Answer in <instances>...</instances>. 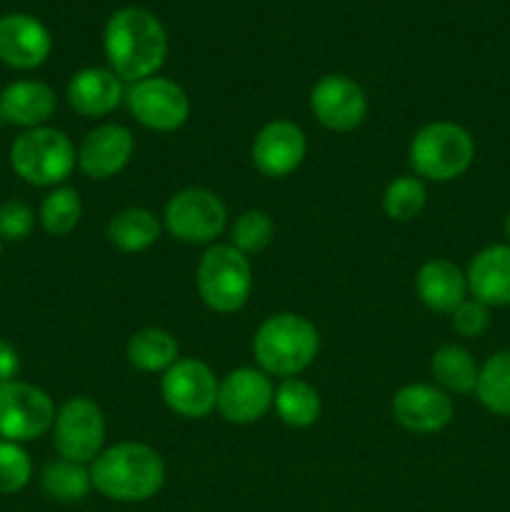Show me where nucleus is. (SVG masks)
<instances>
[{"mask_svg": "<svg viewBox=\"0 0 510 512\" xmlns=\"http://www.w3.org/2000/svg\"><path fill=\"white\" fill-rule=\"evenodd\" d=\"M103 45L108 68L130 85L153 78L168 58V35L163 23L150 10L135 5L110 15Z\"/></svg>", "mask_w": 510, "mask_h": 512, "instance_id": "obj_1", "label": "nucleus"}, {"mask_svg": "<svg viewBox=\"0 0 510 512\" xmlns=\"http://www.w3.org/2000/svg\"><path fill=\"white\" fill-rule=\"evenodd\" d=\"M90 480L103 498L115 503H145L165 483V463L145 443H118L90 463Z\"/></svg>", "mask_w": 510, "mask_h": 512, "instance_id": "obj_2", "label": "nucleus"}, {"mask_svg": "<svg viewBox=\"0 0 510 512\" xmlns=\"http://www.w3.org/2000/svg\"><path fill=\"white\" fill-rule=\"evenodd\" d=\"M318 350V328L298 313L270 315L253 335L255 363L270 378H298L315 363Z\"/></svg>", "mask_w": 510, "mask_h": 512, "instance_id": "obj_3", "label": "nucleus"}, {"mask_svg": "<svg viewBox=\"0 0 510 512\" xmlns=\"http://www.w3.org/2000/svg\"><path fill=\"white\" fill-rule=\"evenodd\" d=\"M475 160V140L463 125L438 120L428 123L413 135L408 148V163L413 175L433 183H450L460 178Z\"/></svg>", "mask_w": 510, "mask_h": 512, "instance_id": "obj_4", "label": "nucleus"}, {"mask_svg": "<svg viewBox=\"0 0 510 512\" xmlns=\"http://www.w3.org/2000/svg\"><path fill=\"white\" fill-rule=\"evenodd\" d=\"M78 163V150L73 140L58 128L23 130L10 145V168L18 178L35 188H58Z\"/></svg>", "mask_w": 510, "mask_h": 512, "instance_id": "obj_5", "label": "nucleus"}, {"mask_svg": "<svg viewBox=\"0 0 510 512\" xmlns=\"http://www.w3.org/2000/svg\"><path fill=\"white\" fill-rule=\"evenodd\" d=\"M195 288L213 313H238L253 293V265L230 243L210 245L195 268Z\"/></svg>", "mask_w": 510, "mask_h": 512, "instance_id": "obj_6", "label": "nucleus"}, {"mask_svg": "<svg viewBox=\"0 0 510 512\" xmlns=\"http://www.w3.org/2000/svg\"><path fill=\"white\" fill-rule=\"evenodd\" d=\"M163 225L175 240L188 245H210L223 235L228 210L215 193L205 188H185L168 200Z\"/></svg>", "mask_w": 510, "mask_h": 512, "instance_id": "obj_7", "label": "nucleus"}, {"mask_svg": "<svg viewBox=\"0 0 510 512\" xmlns=\"http://www.w3.org/2000/svg\"><path fill=\"white\" fill-rule=\"evenodd\" d=\"M55 423V403L38 385L10 380L0 385V438L10 443H33Z\"/></svg>", "mask_w": 510, "mask_h": 512, "instance_id": "obj_8", "label": "nucleus"}, {"mask_svg": "<svg viewBox=\"0 0 510 512\" xmlns=\"http://www.w3.org/2000/svg\"><path fill=\"white\" fill-rule=\"evenodd\" d=\"M105 418L90 398H70L60 405L53 423V448L63 460L88 465L103 453Z\"/></svg>", "mask_w": 510, "mask_h": 512, "instance_id": "obj_9", "label": "nucleus"}, {"mask_svg": "<svg viewBox=\"0 0 510 512\" xmlns=\"http://www.w3.org/2000/svg\"><path fill=\"white\" fill-rule=\"evenodd\" d=\"M220 380L208 363L198 358H178L160 380V395L175 415L185 420L208 418L218 405Z\"/></svg>", "mask_w": 510, "mask_h": 512, "instance_id": "obj_10", "label": "nucleus"}, {"mask_svg": "<svg viewBox=\"0 0 510 512\" xmlns=\"http://www.w3.org/2000/svg\"><path fill=\"white\" fill-rule=\"evenodd\" d=\"M125 103H128L130 115L143 128L155 130V133H173L183 128L190 118L188 93L175 80L160 78V75L130 85Z\"/></svg>", "mask_w": 510, "mask_h": 512, "instance_id": "obj_11", "label": "nucleus"}, {"mask_svg": "<svg viewBox=\"0 0 510 512\" xmlns=\"http://www.w3.org/2000/svg\"><path fill=\"white\" fill-rule=\"evenodd\" d=\"M275 385L260 368H235L220 380L218 410L228 423L253 425L273 408Z\"/></svg>", "mask_w": 510, "mask_h": 512, "instance_id": "obj_12", "label": "nucleus"}, {"mask_svg": "<svg viewBox=\"0 0 510 512\" xmlns=\"http://www.w3.org/2000/svg\"><path fill=\"white\" fill-rule=\"evenodd\" d=\"M310 110L323 128L350 133L368 115V98L353 78L330 73L323 75L310 90Z\"/></svg>", "mask_w": 510, "mask_h": 512, "instance_id": "obj_13", "label": "nucleus"}, {"mask_svg": "<svg viewBox=\"0 0 510 512\" xmlns=\"http://www.w3.org/2000/svg\"><path fill=\"white\" fill-rule=\"evenodd\" d=\"M308 153V140L300 125L290 120H270L253 140V165L265 178H285L295 173Z\"/></svg>", "mask_w": 510, "mask_h": 512, "instance_id": "obj_14", "label": "nucleus"}, {"mask_svg": "<svg viewBox=\"0 0 510 512\" xmlns=\"http://www.w3.org/2000/svg\"><path fill=\"white\" fill-rule=\"evenodd\" d=\"M390 410H393V418L400 428L420 435L440 433L443 428H448L455 415V405L450 395L440 390L438 385L425 383L400 388L395 393Z\"/></svg>", "mask_w": 510, "mask_h": 512, "instance_id": "obj_15", "label": "nucleus"}, {"mask_svg": "<svg viewBox=\"0 0 510 512\" xmlns=\"http://www.w3.org/2000/svg\"><path fill=\"white\" fill-rule=\"evenodd\" d=\"M135 153V138L125 125L105 123L90 130L78 148V168L90 180H110L123 173Z\"/></svg>", "mask_w": 510, "mask_h": 512, "instance_id": "obj_16", "label": "nucleus"}, {"mask_svg": "<svg viewBox=\"0 0 510 512\" xmlns=\"http://www.w3.org/2000/svg\"><path fill=\"white\" fill-rule=\"evenodd\" d=\"M53 38L38 18L8 13L0 18V60L15 70H35L48 60Z\"/></svg>", "mask_w": 510, "mask_h": 512, "instance_id": "obj_17", "label": "nucleus"}, {"mask_svg": "<svg viewBox=\"0 0 510 512\" xmlns=\"http://www.w3.org/2000/svg\"><path fill=\"white\" fill-rule=\"evenodd\" d=\"M55 108V90L43 80H15L0 93V118L23 130L48 125Z\"/></svg>", "mask_w": 510, "mask_h": 512, "instance_id": "obj_18", "label": "nucleus"}, {"mask_svg": "<svg viewBox=\"0 0 510 512\" xmlns=\"http://www.w3.org/2000/svg\"><path fill=\"white\" fill-rule=\"evenodd\" d=\"M125 100L123 80L110 68H83L70 78L68 103L83 118H103Z\"/></svg>", "mask_w": 510, "mask_h": 512, "instance_id": "obj_19", "label": "nucleus"}, {"mask_svg": "<svg viewBox=\"0 0 510 512\" xmlns=\"http://www.w3.org/2000/svg\"><path fill=\"white\" fill-rule=\"evenodd\" d=\"M415 293L425 308L450 315L463 300H468V278L453 260L433 258L420 265L415 275Z\"/></svg>", "mask_w": 510, "mask_h": 512, "instance_id": "obj_20", "label": "nucleus"}, {"mask_svg": "<svg viewBox=\"0 0 510 512\" xmlns=\"http://www.w3.org/2000/svg\"><path fill=\"white\" fill-rule=\"evenodd\" d=\"M468 293L488 308L510 305V245L483 248L468 265Z\"/></svg>", "mask_w": 510, "mask_h": 512, "instance_id": "obj_21", "label": "nucleus"}, {"mask_svg": "<svg viewBox=\"0 0 510 512\" xmlns=\"http://www.w3.org/2000/svg\"><path fill=\"white\" fill-rule=\"evenodd\" d=\"M163 233V223L145 208H125L108 223V240L123 253H143L153 248Z\"/></svg>", "mask_w": 510, "mask_h": 512, "instance_id": "obj_22", "label": "nucleus"}, {"mask_svg": "<svg viewBox=\"0 0 510 512\" xmlns=\"http://www.w3.org/2000/svg\"><path fill=\"white\" fill-rule=\"evenodd\" d=\"M478 363L470 355V350H465L463 345H443L433 353L430 358V375H433L435 385L445 393L455 395H468L475 393V383H478Z\"/></svg>", "mask_w": 510, "mask_h": 512, "instance_id": "obj_23", "label": "nucleus"}, {"mask_svg": "<svg viewBox=\"0 0 510 512\" xmlns=\"http://www.w3.org/2000/svg\"><path fill=\"white\" fill-rule=\"evenodd\" d=\"M178 340L163 328H143L130 335L125 358L140 373H165L178 360Z\"/></svg>", "mask_w": 510, "mask_h": 512, "instance_id": "obj_24", "label": "nucleus"}, {"mask_svg": "<svg viewBox=\"0 0 510 512\" xmlns=\"http://www.w3.org/2000/svg\"><path fill=\"white\" fill-rule=\"evenodd\" d=\"M273 408L275 415L280 418V423H285L288 428L303 430L318 423L320 395L318 390L310 383H305V380L285 378L283 383L275 388Z\"/></svg>", "mask_w": 510, "mask_h": 512, "instance_id": "obj_25", "label": "nucleus"}, {"mask_svg": "<svg viewBox=\"0 0 510 512\" xmlns=\"http://www.w3.org/2000/svg\"><path fill=\"white\" fill-rule=\"evenodd\" d=\"M475 398L488 413L510 418V350L485 360L475 383Z\"/></svg>", "mask_w": 510, "mask_h": 512, "instance_id": "obj_26", "label": "nucleus"}, {"mask_svg": "<svg viewBox=\"0 0 510 512\" xmlns=\"http://www.w3.org/2000/svg\"><path fill=\"white\" fill-rule=\"evenodd\" d=\"M83 218V203H80L78 190L70 185H58L43 198L38 210V220L43 230L55 238H65L78 228Z\"/></svg>", "mask_w": 510, "mask_h": 512, "instance_id": "obj_27", "label": "nucleus"}, {"mask_svg": "<svg viewBox=\"0 0 510 512\" xmlns=\"http://www.w3.org/2000/svg\"><path fill=\"white\" fill-rule=\"evenodd\" d=\"M40 483H43L45 493L53 500H60V503H78L93 488L90 470L85 465L63 458L45 465L43 475H40Z\"/></svg>", "mask_w": 510, "mask_h": 512, "instance_id": "obj_28", "label": "nucleus"}, {"mask_svg": "<svg viewBox=\"0 0 510 512\" xmlns=\"http://www.w3.org/2000/svg\"><path fill=\"white\" fill-rule=\"evenodd\" d=\"M428 203V190L418 175H400L390 180L383 193V210L395 223H410L423 213Z\"/></svg>", "mask_w": 510, "mask_h": 512, "instance_id": "obj_29", "label": "nucleus"}, {"mask_svg": "<svg viewBox=\"0 0 510 512\" xmlns=\"http://www.w3.org/2000/svg\"><path fill=\"white\" fill-rule=\"evenodd\" d=\"M275 238V223L265 210H245L238 215L230 228V245L238 248L243 255H255L268 248Z\"/></svg>", "mask_w": 510, "mask_h": 512, "instance_id": "obj_30", "label": "nucleus"}, {"mask_svg": "<svg viewBox=\"0 0 510 512\" xmlns=\"http://www.w3.org/2000/svg\"><path fill=\"white\" fill-rule=\"evenodd\" d=\"M33 478V460L20 443L0 440V493H20Z\"/></svg>", "mask_w": 510, "mask_h": 512, "instance_id": "obj_31", "label": "nucleus"}, {"mask_svg": "<svg viewBox=\"0 0 510 512\" xmlns=\"http://www.w3.org/2000/svg\"><path fill=\"white\" fill-rule=\"evenodd\" d=\"M35 228V213L23 200H5L0 203V240L3 243H20Z\"/></svg>", "mask_w": 510, "mask_h": 512, "instance_id": "obj_32", "label": "nucleus"}, {"mask_svg": "<svg viewBox=\"0 0 510 512\" xmlns=\"http://www.w3.org/2000/svg\"><path fill=\"white\" fill-rule=\"evenodd\" d=\"M450 323H453L455 333L463 335V338H480L490 325L488 305L478 303V300H463L450 313Z\"/></svg>", "mask_w": 510, "mask_h": 512, "instance_id": "obj_33", "label": "nucleus"}, {"mask_svg": "<svg viewBox=\"0 0 510 512\" xmlns=\"http://www.w3.org/2000/svg\"><path fill=\"white\" fill-rule=\"evenodd\" d=\"M18 373H20L18 350H15V345H10L8 340L0 338V385L15 380L18 378Z\"/></svg>", "mask_w": 510, "mask_h": 512, "instance_id": "obj_34", "label": "nucleus"}, {"mask_svg": "<svg viewBox=\"0 0 510 512\" xmlns=\"http://www.w3.org/2000/svg\"><path fill=\"white\" fill-rule=\"evenodd\" d=\"M505 235H508V240H510V215L505 218Z\"/></svg>", "mask_w": 510, "mask_h": 512, "instance_id": "obj_35", "label": "nucleus"}, {"mask_svg": "<svg viewBox=\"0 0 510 512\" xmlns=\"http://www.w3.org/2000/svg\"><path fill=\"white\" fill-rule=\"evenodd\" d=\"M0 255H3V240H0Z\"/></svg>", "mask_w": 510, "mask_h": 512, "instance_id": "obj_36", "label": "nucleus"}]
</instances>
